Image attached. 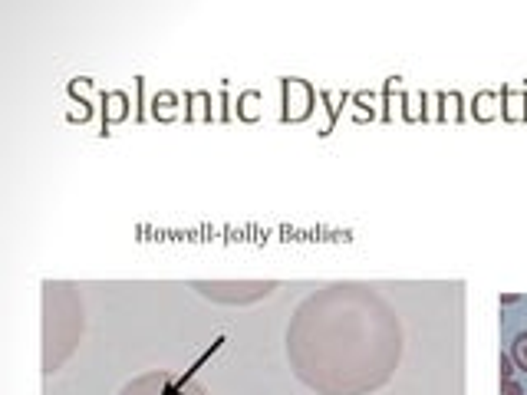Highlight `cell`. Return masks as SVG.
Returning <instances> with one entry per match:
<instances>
[{
	"instance_id": "2",
	"label": "cell",
	"mask_w": 527,
	"mask_h": 395,
	"mask_svg": "<svg viewBox=\"0 0 527 395\" xmlns=\"http://www.w3.org/2000/svg\"><path fill=\"white\" fill-rule=\"evenodd\" d=\"M498 369H501V379H514V359H511V353H501V359H498Z\"/></svg>"
},
{
	"instance_id": "1",
	"label": "cell",
	"mask_w": 527,
	"mask_h": 395,
	"mask_svg": "<svg viewBox=\"0 0 527 395\" xmlns=\"http://www.w3.org/2000/svg\"><path fill=\"white\" fill-rule=\"evenodd\" d=\"M511 359H514V366H518L521 372H527V330L514 336V343H511Z\"/></svg>"
},
{
	"instance_id": "4",
	"label": "cell",
	"mask_w": 527,
	"mask_h": 395,
	"mask_svg": "<svg viewBox=\"0 0 527 395\" xmlns=\"http://www.w3.org/2000/svg\"><path fill=\"white\" fill-rule=\"evenodd\" d=\"M521 297H518V293H504V297H501V303H504V307H511V303H518Z\"/></svg>"
},
{
	"instance_id": "3",
	"label": "cell",
	"mask_w": 527,
	"mask_h": 395,
	"mask_svg": "<svg viewBox=\"0 0 527 395\" xmlns=\"http://www.w3.org/2000/svg\"><path fill=\"white\" fill-rule=\"evenodd\" d=\"M501 395H524V389L514 379H501Z\"/></svg>"
}]
</instances>
